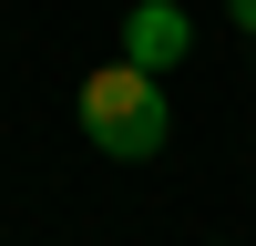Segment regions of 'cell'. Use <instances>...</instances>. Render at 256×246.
<instances>
[{"label": "cell", "mask_w": 256, "mask_h": 246, "mask_svg": "<svg viewBox=\"0 0 256 246\" xmlns=\"http://www.w3.org/2000/svg\"><path fill=\"white\" fill-rule=\"evenodd\" d=\"M82 134H92L102 154H123V164L164 154V92H154V72H134V62H102V72L82 82Z\"/></svg>", "instance_id": "6da1fadb"}, {"label": "cell", "mask_w": 256, "mask_h": 246, "mask_svg": "<svg viewBox=\"0 0 256 246\" xmlns=\"http://www.w3.org/2000/svg\"><path fill=\"white\" fill-rule=\"evenodd\" d=\"M123 62H134V72H164V62H184V10H174V0H144V10H134V31H123Z\"/></svg>", "instance_id": "7a4b0ae2"}, {"label": "cell", "mask_w": 256, "mask_h": 246, "mask_svg": "<svg viewBox=\"0 0 256 246\" xmlns=\"http://www.w3.org/2000/svg\"><path fill=\"white\" fill-rule=\"evenodd\" d=\"M226 20H236V31H246V41H256V0H226Z\"/></svg>", "instance_id": "3957f363"}]
</instances>
